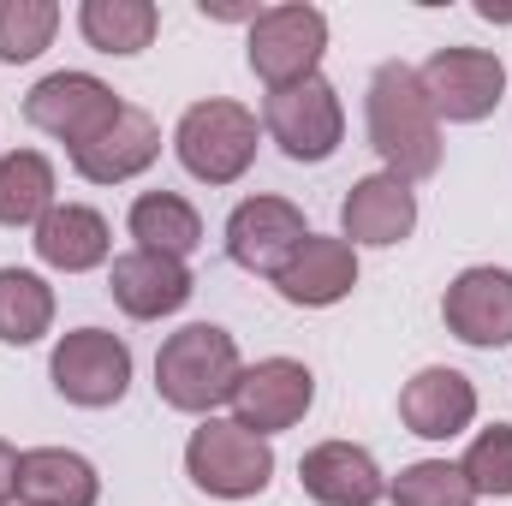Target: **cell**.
<instances>
[{"label":"cell","mask_w":512,"mask_h":506,"mask_svg":"<svg viewBox=\"0 0 512 506\" xmlns=\"http://www.w3.org/2000/svg\"><path fill=\"white\" fill-rule=\"evenodd\" d=\"M173 149H179V167L203 185H233L245 179L256 161V114L245 102H227V96H209V102H191L179 114L173 131Z\"/></svg>","instance_id":"3"},{"label":"cell","mask_w":512,"mask_h":506,"mask_svg":"<svg viewBox=\"0 0 512 506\" xmlns=\"http://www.w3.org/2000/svg\"><path fill=\"white\" fill-rule=\"evenodd\" d=\"M48 376H54L66 405L108 411V405L126 399V387H131V346L120 334H108V328H72L54 346Z\"/></svg>","instance_id":"6"},{"label":"cell","mask_w":512,"mask_h":506,"mask_svg":"<svg viewBox=\"0 0 512 506\" xmlns=\"http://www.w3.org/2000/svg\"><path fill=\"white\" fill-rule=\"evenodd\" d=\"M322 48H328V18L304 0L262 6L251 18V72L268 90H292V84L316 78Z\"/></svg>","instance_id":"5"},{"label":"cell","mask_w":512,"mask_h":506,"mask_svg":"<svg viewBox=\"0 0 512 506\" xmlns=\"http://www.w3.org/2000/svg\"><path fill=\"white\" fill-rule=\"evenodd\" d=\"M411 227H417V197H411V185L393 179V173L358 179V185L346 191V203H340V233H346V245H376V251H387V245H405Z\"/></svg>","instance_id":"14"},{"label":"cell","mask_w":512,"mask_h":506,"mask_svg":"<svg viewBox=\"0 0 512 506\" xmlns=\"http://www.w3.org/2000/svg\"><path fill=\"white\" fill-rule=\"evenodd\" d=\"M161 155V126L143 114V108H120L114 114V126L96 131L84 149H72V167H78V179H90V185H120V179H137L149 161Z\"/></svg>","instance_id":"16"},{"label":"cell","mask_w":512,"mask_h":506,"mask_svg":"<svg viewBox=\"0 0 512 506\" xmlns=\"http://www.w3.org/2000/svg\"><path fill=\"white\" fill-rule=\"evenodd\" d=\"M54 328V286L30 268H0V340L36 346Z\"/></svg>","instance_id":"24"},{"label":"cell","mask_w":512,"mask_h":506,"mask_svg":"<svg viewBox=\"0 0 512 506\" xmlns=\"http://www.w3.org/2000/svg\"><path fill=\"white\" fill-rule=\"evenodd\" d=\"M459 471H465L471 495H495V501H507L512 495V423H489V429L465 447Z\"/></svg>","instance_id":"27"},{"label":"cell","mask_w":512,"mask_h":506,"mask_svg":"<svg viewBox=\"0 0 512 506\" xmlns=\"http://www.w3.org/2000/svg\"><path fill=\"white\" fill-rule=\"evenodd\" d=\"M310 399H316V376L298 364V358H262L251 364L245 376H239V393H233V423H245L251 435H280V429H292V423H304V411H310Z\"/></svg>","instance_id":"11"},{"label":"cell","mask_w":512,"mask_h":506,"mask_svg":"<svg viewBox=\"0 0 512 506\" xmlns=\"http://www.w3.org/2000/svg\"><path fill=\"white\" fill-rule=\"evenodd\" d=\"M262 126L292 161H328L346 137V108L328 78H304L292 90H268Z\"/></svg>","instance_id":"7"},{"label":"cell","mask_w":512,"mask_h":506,"mask_svg":"<svg viewBox=\"0 0 512 506\" xmlns=\"http://www.w3.org/2000/svg\"><path fill=\"white\" fill-rule=\"evenodd\" d=\"M304 239H310L304 209H292L286 197H245V203L227 215V256H233L245 274H268V280H274Z\"/></svg>","instance_id":"10"},{"label":"cell","mask_w":512,"mask_h":506,"mask_svg":"<svg viewBox=\"0 0 512 506\" xmlns=\"http://www.w3.org/2000/svg\"><path fill=\"white\" fill-rule=\"evenodd\" d=\"M60 30V6L54 0H0V60L24 66L36 60Z\"/></svg>","instance_id":"25"},{"label":"cell","mask_w":512,"mask_h":506,"mask_svg":"<svg viewBox=\"0 0 512 506\" xmlns=\"http://www.w3.org/2000/svg\"><path fill=\"white\" fill-rule=\"evenodd\" d=\"M441 316H447V334L465 346H483V352L512 346V268H489V262L465 268L447 286Z\"/></svg>","instance_id":"12"},{"label":"cell","mask_w":512,"mask_h":506,"mask_svg":"<svg viewBox=\"0 0 512 506\" xmlns=\"http://www.w3.org/2000/svg\"><path fill=\"white\" fill-rule=\"evenodd\" d=\"M120 108H126V102H120L102 78H90V72H48V78L24 96V120L36 131H48V137H60V143H72V149H84L96 131L114 126Z\"/></svg>","instance_id":"9"},{"label":"cell","mask_w":512,"mask_h":506,"mask_svg":"<svg viewBox=\"0 0 512 506\" xmlns=\"http://www.w3.org/2000/svg\"><path fill=\"white\" fill-rule=\"evenodd\" d=\"M387 501L393 506H477V495H471V483H465L459 465H447V459H417V465H405V471L393 477Z\"/></svg>","instance_id":"26"},{"label":"cell","mask_w":512,"mask_h":506,"mask_svg":"<svg viewBox=\"0 0 512 506\" xmlns=\"http://www.w3.org/2000/svg\"><path fill=\"white\" fill-rule=\"evenodd\" d=\"M370 143L387 161L393 179L417 185V179H435L441 173V114L423 90V78L405 66V60H387L370 78Z\"/></svg>","instance_id":"1"},{"label":"cell","mask_w":512,"mask_h":506,"mask_svg":"<svg viewBox=\"0 0 512 506\" xmlns=\"http://www.w3.org/2000/svg\"><path fill=\"white\" fill-rule=\"evenodd\" d=\"M78 30L96 54H143L161 30V12L149 0H84Z\"/></svg>","instance_id":"23"},{"label":"cell","mask_w":512,"mask_h":506,"mask_svg":"<svg viewBox=\"0 0 512 506\" xmlns=\"http://www.w3.org/2000/svg\"><path fill=\"white\" fill-rule=\"evenodd\" d=\"M399 417H405V429L423 435V441H453V435H465L471 417H477V387H471V376H459V370H447V364H429V370H417V376L405 381Z\"/></svg>","instance_id":"15"},{"label":"cell","mask_w":512,"mask_h":506,"mask_svg":"<svg viewBox=\"0 0 512 506\" xmlns=\"http://www.w3.org/2000/svg\"><path fill=\"white\" fill-rule=\"evenodd\" d=\"M239 376H245L239 340L227 328H215V322H191V328L167 334L161 352H155V393H161V405L191 411V417H209L215 405H227L239 393Z\"/></svg>","instance_id":"2"},{"label":"cell","mask_w":512,"mask_h":506,"mask_svg":"<svg viewBox=\"0 0 512 506\" xmlns=\"http://www.w3.org/2000/svg\"><path fill=\"white\" fill-rule=\"evenodd\" d=\"M18 501L24 506H96L102 477L84 453L66 447H30L18 453Z\"/></svg>","instance_id":"20"},{"label":"cell","mask_w":512,"mask_h":506,"mask_svg":"<svg viewBox=\"0 0 512 506\" xmlns=\"http://www.w3.org/2000/svg\"><path fill=\"white\" fill-rule=\"evenodd\" d=\"M108 292H114V304H120L126 316H137V322H161V316H173V310L191 304L197 280H191V268H185L179 256L126 251V256H114Z\"/></svg>","instance_id":"13"},{"label":"cell","mask_w":512,"mask_h":506,"mask_svg":"<svg viewBox=\"0 0 512 506\" xmlns=\"http://www.w3.org/2000/svg\"><path fill=\"white\" fill-rule=\"evenodd\" d=\"M36 256L48 262V268H60V274H84V268H102L108 251H114V233H108V221L96 215V209H84V203H54L42 221H36Z\"/></svg>","instance_id":"19"},{"label":"cell","mask_w":512,"mask_h":506,"mask_svg":"<svg viewBox=\"0 0 512 506\" xmlns=\"http://www.w3.org/2000/svg\"><path fill=\"white\" fill-rule=\"evenodd\" d=\"M185 471L215 501H251L274 477V447L251 435L245 423L203 417V429H191V441H185Z\"/></svg>","instance_id":"4"},{"label":"cell","mask_w":512,"mask_h":506,"mask_svg":"<svg viewBox=\"0 0 512 506\" xmlns=\"http://www.w3.org/2000/svg\"><path fill=\"white\" fill-rule=\"evenodd\" d=\"M417 78H423L435 114L453 120V126L489 120L501 108V96H507V66L489 48H435Z\"/></svg>","instance_id":"8"},{"label":"cell","mask_w":512,"mask_h":506,"mask_svg":"<svg viewBox=\"0 0 512 506\" xmlns=\"http://www.w3.org/2000/svg\"><path fill=\"white\" fill-rule=\"evenodd\" d=\"M12 495H18V453L0 441V506L12 501Z\"/></svg>","instance_id":"28"},{"label":"cell","mask_w":512,"mask_h":506,"mask_svg":"<svg viewBox=\"0 0 512 506\" xmlns=\"http://www.w3.org/2000/svg\"><path fill=\"white\" fill-rule=\"evenodd\" d=\"M126 227H131V239H137V251L179 256V262L203 245V215H197L179 191H143V197L131 203Z\"/></svg>","instance_id":"21"},{"label":"cell","mask_w":512,"mask_h":506,"mask_svg":"<svg viewBox=\"0 0 512 506\" xmlns=\"http://www.w3.org/2000/svg\"><path fill=\"white\" fill-rule=\"evenodd\" d=\"M54 209V161L42 149L0 155V227H30Z\"/></svg>","instance_id":"22"},{"label":"cell","mask_w":512,"mask_h":506,"mask_svg":"<svg viewBox=\"0 0 512 506\" xmlns=\"http://www.w3.org/2000/svg\"><path fill=\"white\" fill-rule=\"evenodd\" d=\"M274 286H280L286 304L328 310V304H340V298L358 286V251H352L346 239H322V233H310V239L292 251V262L274 274Z\"/></svg>","instance_id":"17"},{"label":"cell","mask_w":512,"mask_h":506,"mask_svg":"<svg viewBox=\"0 0 512 506\" xmlns=\"http://www.w3.org/2000/svg\"><path fill=\"white\" fill-rule=\"evenodd\" d=\"M477 12H483V18H501V24H512V6H495V0H483Z\"/></svg>","instance_id":"29"},{"label":"cell","mask_w":512,"mask_h":506,"mask_svg":"<svg viewBox=\"0 0 512 506\" xmlns=\"http://www.w3.org/2000/svg\"><path fill=\"white\" fill-rule=\"evenodd\" d=\"M298 477H304V495L322 506H376L387 495L382 465L352 447V441H322L298 459Z\"/></svg>","instance_id":"18"}]
</instances>
